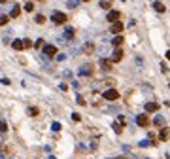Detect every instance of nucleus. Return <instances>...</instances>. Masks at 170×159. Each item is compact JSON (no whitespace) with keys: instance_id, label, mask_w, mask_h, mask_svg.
I'll return each mask as SVG.
<instances>
[{"instance_id":"f257e3e1","label":"nucleus","mask_w":170,"mask_h":159,"mask_svg":"<svg viewBox=\"0 0 170 159\" xmlns=\"http://www.w3.org/2000/svg\"><path fill=\"white\" fill-rule=\"evenodd\" d=\"M66 14H62V11H55V14L51 15V21L55 23V25H64L66 23Z\"/></svg>"},{"instance_id":"f03ea898","label":"nucleus","mask_w":170,"mask_h":159,"mask_svg":"<svg viewBox=\"0 0 170 159\" xmlns=\"http://www.w3.org/2000/svg\"><path fill=\"white\" fill-rule=\"evenodd\" d=\"M43 55H45V57H53V55H57V45H53V44H45V45H43Z\"/></svg>"},{"instance_id":"7ed1b4c3","label":"nucleus","mask_w":170,"mask_h":159,"mask_svg":"<svg viewBox=\"0 0 170 159\" xmlns=\"http://www.w3.org/2000/svg\"><path fill=\"white\" fill-rule=\"evenodd\" d=\"M102 97H104L106 100H117L119 99V93H117L115 89H108V91H104V95H102Z\"/></svg>"},{"instance_id":"20e7f679","label":"nucleus","mask_w":170,"mask_h":159,"mask_svg":"<svg viewBox=\"0 0 170 159\" xmlns=\"http://www.w3.org/2000/svg\"><path fill=\"white\" fill-rule=\"evenodd\" d=\"M136 125H138V127H147V125H149V119H147L145 114H140V116H136Z\"/></svg>"},{"instance_id":"39448f33","label":"nucleus","mask_w":170,"mask_h":159,"mask_svg":"<svg viewBox=\"0 0 170 159\" xmlns=\"http://www.w3.org/2000/svg\"><path fill=\"white\" fill-rule=\"evenodd\" d=\"M123 59V49H113V53H111V63H119Z\"/></svg>"},{"instance_id":"423d86ee","label":"nucleus","mask_w":170,"mask_h":159,"mask_svg":"<svg viewBox=\"0 0 170 159\" xmlns=\"http://www.w3.org/2000/svg\"><path fill=\"white\" fill-rule=\"evenodd\" d=\"M168 138H170V129H168V127H163L161 131H159V140L164 142V140H168Z\"/></svg>"},{"instance_id":"0eeeda50","label":"nucleus","mask_w":170,"mask_h":159,"mask_svg":"<svg viewBox=\"0 0 170 159\" xmlns=\"http://www.w3.org/2000/svg\"><path fill=\"white\" fill-rule=\"evenodd\" d=\"M91 74H93V66L91 64H83L79 68V76H91Z\"/></svg>"},{"instance_id":"6e6552de","label":"nucleus","mask_w":170,"mask_h":159,"mask_svg":"<svg viewBox=\"0 0 170 159\" xmlns=\"http://www.w3.org/2000/svg\"><path fill=\"white\" fill-rule=\"evenodd\" d=\"M106 19H108L110 23H117V21H119V11H110V14L106 15Z\"/></svg>"},{"instance_id":"1a4fd4ad","label":"nucleus","mask_w":170,"mask_h":159,"mask_svg":"<svg viewBox=\"0 0 170 159\" xmlns=\"http://www.w3.org/2000/svg\"><path fill=\"white\" fill-rule=\"evenodd\" d=\"M110 30H111V32H113V34H115V36H117V34H119V32L123 30V25H121V23L117 21V23H113V25L110 27Z\"/></svg>"},{"instance_id":"9d476101","label":"nucleus","mask_w":170,"mask_h":159,"mask_svg":"<svg viewBox=\"0 0 170 159\" xmlns=\"http://www.w3.org/2000/svg\"><path fill=\"white\" fill-rule=\"evenodd\" d=\"M159 110V102H147V104H145V112H157Z\"/></svg>"},{"instance_id":"9b49d317","label":"nucleus","mask_w":170,"mask_h":159,"mask_svg":"<svg viewBox=\"0 0 170 159\" xmlns=\"http://www.w3.org/2000/svg\"><path fill=\"white\" fill-rule=\"evenodd\" d=\"M11 48H13V49H17V51H21V49H25V42H23V40H13Z\"/></svg>"},{"instance_id":"f8f14e48","label":"nucleus","mask_w":170,"mask_h":159,"mask_svg":"<svg viewBox=\"0 0 170 159\" xmlns=\"http://www.w3.org/2000/svg\"><path fill=\"white\" fill-rule=\"evenodd\" d=\"M153 10L159 11V14H164V11H166V8H164L163 2H153Z\"/></svg>"},{"instance_id":"ddd939ff","label":"nucleus","mask_w":170,"mask_h":159,"mask_svg":"<svg viewBox=\"0 0 170 159\" xmlns=\"http://www.w3.org/2000/svg\"><path fill=\"white\" fill-rule=\"evenodd\" d=\"M100 66L104 68V70H111V61H108V59H100Z\"/></svg>"},{"instance_id":"4468645a","label":"nucleus","mask_w":170,"mask_h":159,"mask_svg":"<svg viewBox=\"0 0 170 159\" xmlns=\"http://www.w3.org/2000/svg\"><path fill=\"white\" fill-rule=\"evenodd\" d=\"M19 14H21V8L15 4L13 8H11V11H9V17H19Z\"/></svg>"},{"instance_id":"2eb2a0df","label":"nucleus","mask_w":170,"mask_h":159,"mask_svg":"<svg viewBox=\"0 0 170 159\" xmlns=\"http://www.w3.org/2000/svg\"><path fill=\"white\" fill-rule=\"evenodd\" d=\"M123 40H125V38H123V36H119V34H117V36L111 40V44H113V45H117V48H119V45L123 44Z\"/></svg>"},{"instance_id":"dca6fc26","label":"nucleus","mask_w":170,"mask_h":159,"mask_svg":"<svg viewBox=\"0 0 170 159\" xmlns=\"http://www.w3.org/2000/svg\"><path fill=\"white\" fill-rule=\"evenodd\" d=\"M64 38H74V29H70V27H66V30H64Z\"/></svg>"},{"instance_id":"f3484780","label":"nucleus","mask_w":170,"mask_h":159,"mask_svg":"<svg viewBox=\"0 0 170 159\" xmlns=\"http://www.w3.org/2000/svg\"><path fill=\"white\" fill-rule=\"evenodd\" d=\"M153 123L157 125V127H161V125H164V118H163V116H157V118L153 119Z\"/></svg>"},{"instance_id":"a211bd4d","label":"nucleus","mask_w":170,"mask_h":159,"mask_svg":"<svg viewBox=\"0 0 170 159\" xmlns=\"http://www.w3.org/2000/svg\"><path fill=\"white\" fill-rule=\"evenodd\" d=\"M38 114H40V110H38V108H34V106H32V108H28V116H32V118H36Z\"/></svg>"},{"instance_id":"6ab92c4d","label":"nucleus","mask_w":170,"mask_h":159,"mask_svg":"<svg viewBox=\"0 0 170 159\" xmlns=\"http://www.w3.org/2000/svg\"><path fill=\"white\" fill-rule=\"evenodd\" d=\"M8 21H9V17H8V15H0V27L8 25Z\"/></svg>"},{"instance_id":"aec40b11","label":"nucleus","mask_w":170,"mask_h":159,"mask_svg":"<svg viewBox=\"0 0 170 159\" xmlns=\"http://www.w3.org/2000/svg\"><path fill=\"white\" fill-rule=\"evenodd\" d=\"M111 127H113V131H115L117 134H121V133H123V131H121V123H113Z\"/></svg>"},{"instance_id":"412c9836","label":"nucleus","mask_w":170,"mask_h":159,"mask_svg":"<svg viewBox=\"0 0 170 159\" xmlns=\"http://www.w3.org/2000/svg\"><path fill=\"white\" fill-rule=\"evenodd\" d=\"M8 131V125H6V121H2L0 119V133H6Z\"/></svg>"},{"instance_id":"4be33fe9","label":"nucleus","mask_w":170,"mask_h":159,"mask_svg":"<svg viewBox=\"0 0 170 159\" xmlns=\"http://www.w3.org/2000/svg\"><path fill=\"white\" fill-rule=\"evenodd\" d=\"M85 51H87V53H93V51H95V45H93V44H87V45H85Z\"/></svg>"},{"instance_id":"5701e85b","label":"nucleus","mask_w":170,"mask_h":159,"mask_svg":"<svg viewBox=\"0 0 170 159\" xmlns=\"http://www.w3.org/2000/svg\"><path fill=\"white\" fill-rule=\"evenodd\" d=\"M79 4V0H68V8H76Z\"/></svg>"},{"instance_id":"b1692460","label":"nucleus","mask_w":170,"mask_h":159,"mask_svg":"<svg viewBox=\"0 0 170 159\" xmlns=\"http://www.w3.org/2000/svg\"><path fill=\"white\" fill-rule=\"evenodd\" d=\"M32 10H34V4L32 2H27L25 4V11H32Z\"/></svg>"},{"instance_id":"393cba45","label":"nucleus","mask_w":170,"mask_h":159,"mask_svg":"<svg viewBox=\"0 0 170 159\" xmlns=\"http://www.w3.org/2000/svg\"><path fill=\"white\" fill-rule=\"evenodd\" d=\"M34 19H36V23H40V25H42V23H45V17L43 15H36Z\"/></svg>"},{"instance_id":"a878e982","label":"nucleus","mask_w":170,"mask_h":159,"mask_svg":"<svg viewBox=\"0 0 170 159\" xmlns=\"http://www.w3.org/2000/svg\"><path fill=\"white\" fill-rule=\"evenodd\" d=\"M100 8L108 10V8H110V2H108V0H102V2H100Z\"/></svg>"},{"instance_id":"bb28decb","label":"nucleus","mask_w":170,"mask_h":159,"mask_svg":"<svg viewBox=\"0 0 170 159\" xmlns=\"http://www.w3.org/2000/svg\"><path fill=\"white\" fill-rule=\"evenodd\" d=\"M72 119H74V121H79V119H81V116H79V114H76V112H74V114H72Z\"/></svg>"},{"instance_id":"cd10ccee","label":"nucleus","mask_w":170,"mask_h":159,"mask_svg":"<svg viewBox=\"0 0 170 159\" xmlns=\"http://www.w3.org/2000/svg\"><path fill=\"white\" fill-rule=\"evenodd\" d=\"M23 42H25V49H27V48H30V45H32V42H30L28 38H25V40H23Z\"/></svg>"},{"instance_id":"c85d7f7f","label":"nucleus","mask_w":170,"mask_h":159,"mask_svg":"<svg viewBox=\"0 0 170 159\" xmlns=\"http://www.w3.org/2000/svg\"><path fill=\"white\" fill-rule=\"evenodd\" d=\"M34 45H36V48H42V45H43V40H42V38H38V40H36V44H34Z\"/></svg>"},{"instance_id":"c756f323","label":"nucleus","mask_w":170,"mask_h":159,"mask_svg":"<svg viewBox=\"0 0 170 159\" xmlns=\"http://www.w3.org/2000/svg\"><path fill=\"white\" fill-rule=\"evenodd\" d=\"M51 129H53V131H59V129H61V123H53Z\"/></svg>"},{"instance_id":"7c9ffc66","label":"nucleus","mask_w":170,"mask_h":159,"mask_svg":"<svg viewBox=\"0 0 170 159\" xmlns=\"http://www.w3.org/2000/svg\"><path fill=\"white\" fill-rule=\"evenodd\" d=\"M140 146H142V148H145V146H151V142H149V140H142V142H140Z\"/></svg>"},{"instance_id":"2f4dec72","label":"nucleus","mask_w":170,"mask_h":159,"mask_svg":"<svg viewBox=\"0 0 170 159\" xmlns=\"http://www.w3.org/2000/svg\"><path fill=\"white\" fill-rule=\"evenodd\" d=\"M66 59V55L64 53H61V55H57V61H64Z\"/></svg>"},{"instance_id":"473e14b6","label":"nucleus","mask_w":170,"mask_h":159,"mask_svg":"<svg viewBox=\"0 0 170 159\" xmlns=\"http://www.w3.org/2000/svg\"><path fill=\"white\" fill-rule=\"evenodd\" d=\"M77 104L83 106V104H85V99H83V97H77Z\"/></svg>"},{"instance_id":"72a5a7b5","label":"nucleus","mask_w":170,"mask_h":159,"mask_svg":"<svg viewBox=\"0 0 170 159\" xmlns=\"http://www.w3.org/2000/svg\"><path fill=\"white\" fill-rule=\"evenodd\" d=\"M166 59H168V61H170V49H168V51H166Z\"/></svg>"},{"instance_id":"f704fd0d","label":"nucleus","mask_w":170,"mask_h":159,"mask_svg":"<svg viewBox=\"0 0 170 159\" xmlns=\"http://www.w3.org/2000/svg\"><path fill=\"white\" fill-rule=\"evenodd\" d=\"M4 2H8V0H0V4H4Z\"/></svg>"},{"instance_id":"c9c22d12","label":"nucleus","mask_w":170,"mask_h":159,"mask_svg":"<svg viewBox=\"0 0 170 159\" xmlns=\"http://www.w3.org/2000/svg\"><path fill=\"white\" fill-rule=\"evenodd\" d=\"M83 2H89V0H83Z\"/></svg>"}]
</instances>
